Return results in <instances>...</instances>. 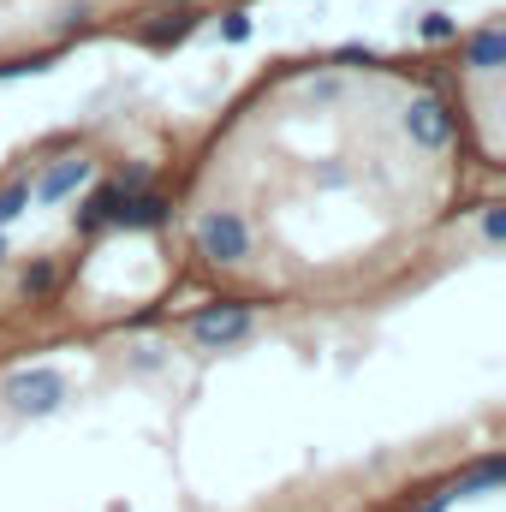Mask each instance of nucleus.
Returning <instances> with one entry per match:
<instances>
[{"instance_id":"f257e3e1","label":"nucleus","mask_w":506,"mask_h":512,"mask_svg":"<svg viewBox=\"0 0 506 512\" xmlns=\"http://www.w3.org/2000/svg\"><path fill=\"white\" fill-rule=\"evenodd\" d=\"M251 304H239V298H227V304H209V310H197L191 316V340L203 346V352H221V346H233V340H245L251 334Z\"/></svg>"},{"instance_id":"f03ea898","label":"nucleus","mask_w":506,"mask_h":512,"mask_svg":"<svg viewBox=\"0 0 506 512\" xmlns=\"http://www.w3.org/2000/svg\"><path fill=\"white\" fill-rule=\"evenodd\" d=\"M245 251H251V233H245V221H239V215L215 209V215H203V221H197V256H209V262L233 268V262H245Z\"/></svg>"},{"instance_id":"7ed1b4c3","label":"nucleus","mask_w":506,"mask_h":512,"mask_svg":"<svg viewBox=\"0 0 506 512\" xmlns=\"http://www.w3.org/2000/svg\"><path fill=\"white\" fill-rule=\"evenodd\" d=\"M6 399H12V411H24V417H48V411H60V399H66V376H60V370H18V376L6 382Z\"/></svg>"},{"instance_id":"20e7f679","label":"nucleus","mask_w":506,"mask_h":512,"mask_svg":"<svg viewBox=\"0 0 506 512\" xmlns=\"http://www.w3.org/2000/svg\"><path fill=\"white\" fill-rule=\"evenodd\" d=\"M405 131H411V143H423V149H447V143H453V114H447V102H441V96H417V102L405 108Z\"/></svg>"},{"instance_id":"39448f33","label":"nucleus","mask_w":506,"mask_h":512,"mask_svg":"<svg viewBox=\"0 0 506 512\" xmlns=\"http://www.w3.org/2000/svg\"><path fill=\"white\" fill-rule=\"evenodd\" d=\"M167 209H173V203H167L161 191H126V197H120V209H114V221L131 227V233H149V227H161V221H167Z\"/></svg>"},{"instance_id":"423d86ee","label":"nucleus","mask_w":506,"mask_h":512,"mask_svg":"<svg viewBox=\"0 0 506 512\" xmlns=\"http://www.w3.org/2000/svg\"><path fill=\"white\" fill-rule=\"evenodd\" d=\"M84 179H90V161H84V155H72V161H54V167L36 179V191H30V197H36V203H60V197H72Z\"/></svg>"},{"instance_id":"0eeeda50","label":"nucleus","mask_w":506,"mask_h":512,"mask_svg":"<svg viewBox=\"0 0 506 512\" xmlns=\"http://www.w3.org/2000/svg\"><path fill=\"white\" fill-rule=\"evenodd\" d=\"M120 197H126L120 185H96V191L84 197V209H78V227H84V233L108 227V221H114V209H120Z\"/></svg>"},{"instance_id":"6e6552de","label":"nucleus","mask_w":506,"mask_h":512,"mask_svg":"<svg viewBox=\"0 0 506 512\" xmlns=\"http://www.w3.org/2000/svg\"><path fill=\"white\" fill-rule=\"evenodd\" d=\"M471 66H477V72H501L506 66V36L501 30H483V36L471 42Z\"/></svg>"},{"instance_id":"1a4fd4ad","label":"nucleus","mask_w":506,"mask_h":512,"mask_svg":"<svg viewBox=\"0 0 506 512\" xmlns=\"http://www.w3.org/2000/svg\"><path fill=\"white\" fill-rule=\"evenodd\" d=\"M191 24H197V12H173V18H167V24H155V30H149L143 42H149V48H167V42H185V36H191Z\"/></svg>"},{"instance_id":"9d476101","label":"nucleus","mask_w":506,"mask_h":512,"mask_svg":"<svg viewBox=\"0 0 506 512\" xmlns=\"http://www.w3.org/2000/svg\"><path fill=\"white\" fill-rule=\"evenodd\" d=\"M501 477H506V465H501V459H483V465H477V471H471V477L459 483V495H483V489H495Z\"/></svg>"},{"instance_id":"9b49d317","label":"nucleus","mask_w":506,"mask_h":512,"mask_svg":"<svg viewBox=\"0 0 506 512\" xmlns=\"http://www.w3.org/2000/svg\"><path fill=\"white\" fill-rule=\"evenodd\" d=\"M48 292H54V262L24 268V298H48Z\"/></svg>"},{"instance_id":"f8f14e48","label":"nucleus","mask_w":506,"mask_h":512,"mask_svg":"<svg viewBox=\"0 0 506 512\" xmlns=\"http://www.w3.org/2000/svg\"><path fill=\"white\" fill-rule=\"evenodd\" d=\"M24 209H30V185H6V191H0V227L18 221Z\"/></svg>"},{"instance_id":"ddd939ff","label":"nucleus","mask_w":506,"mask_h":512,"mask_svg":"<svg viewBox=\"0 0 506 512\" xmlns=\"http://www.w3.org/2000/svg\"><path fill=\"white\" fill-rule=\"evenodd\" d=\"M483 233H489V245H501V239H506V209H501V203H489V209H483Z\"/></svg>"},{"instance_id":"4468645a","label":"nucleus","mask_w":506,"mask_h":512,"mask_svg":"<svg viewBox=\"0 0 506 512\" xmlns=\"http://www.w3.org/2000/svg\"><path fill=\"white\" fill-rule=\"evenodd\" d=\"M221 36H227V42H245V36H251V18H245V12H227V18H221Z\"/></svg>"},{"instance_id":"2eb2a0df","label":"nucleus","mask_w":506,"mask_h":512,"mask_svg":"<svg viewBox=\"0 0 506 512\" xmlns=\"http://www.w3.org/2000/svg\"><path fill=\"white\" fill-rule=\"evenodd\" d=\"M423 36H429V42H447V36H453V18H447V12H429V18H423Z\"/></svg>"},{"instance_id":"dca6fc26","label":"nucleus","mask_w":506,"mask_h":512,"mask_svg":"<svg viewBox=\"0 0 506 512\" xmlns=\"http://www.w3.org/2000/svg\"><path fill=\"white\" fill-rule=\"evenodd\" d=\"M447 501H453V495H435L429 507H417V512H447Z\"/></svg>"},{"instance_id":"f3484780","label":"nucleus","mask_w":506,"mask_h":512,"mask_svg":"<svg viewBox=\"0 0 506 512\" xmlns=\"http://www.w3.org/2000/svg\"><path fill=\"white\" fill-rule=\"evenodd\" d=\"M0 256H6V239H0Z\"/></svg>"}]
</instances>
